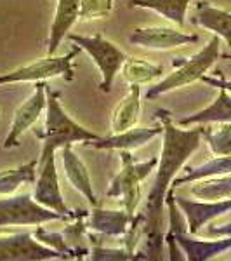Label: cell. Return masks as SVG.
Masks as SVG:
<instances>
[{
    "instance_id": "obj_9",
    "label": "cell",
    "mask_w": 231,
    "mask_h": 261,
    "mask_svg": "<svg viewBox=\"0 0 231 261\" xmlns=\"http://www.w3.org/2000/svg\"><path fill=\"white\" fill-rule=\"evenodd\" d=\"M68 259L54 247H49L33 239L32 233H7L0 235V261H49Z\"/></svg>"
},
{
    "instance_id": "obj_2",
    "label": "cell",
    "mask_w": 231,
    "mask_h": 261,
    "mask_svg": "<svg viewBox=\"0 0 231 261\" xmlns=\"http://www.w3.org/2000/svg\"><path fill=\"white\" fill-rule=\"evenodd\" d=\"M47 107H45V127L44 130H35V136L44 141V148L60 150L73 143H89L99 140V134L85 129L78 122H75L65 112L60 99V92L47 86Z\"/></svg>"
},
{
    "instance_id": "obj_11",
    "label": "cell",
    "mask_w": 231,
    "mask_h": 261,
    "mask_svg": "<svg viewBox=\"0 0 231 261\" xmlns=\"http://www.w3.org/2000/svg\"><path fill=\"white\" fill-rule=\"evenodd\" d=\"M45 89H47L45 81L37 82L33 94L26 101H23L21 107L16 110L14 119L11 122L9 133H7L6 141H4V148L9 150L12 146H18L21 136L40 119L42 112L47 107V92H45Z\"/></svg>"
},
{
    "instance_id": "obj_1",
    "label": "cell",
    "mask_w": 231,
    "mask_h": 261,
    "mask_svg": "<svg viewBox=\"0 0 231 261\" xmlns=\"http://www.w3.org/2000/svg\"><path fill=\"white\" fill-rule=\"evenodd\" d=\"M157 119L163 127V141L158 159L157 174L150 188L145 207V233L148 258L160 259L157 254H162V247L165 244L163 237V223H165V195L169 192L172 179L186 166L188 159L200 148L201 143V125L195 129H179L170 120V113L167 110H157Z\"/></svg>"
},
{
    "instance_id": "obj_19",
    "label": "cell",
    "mask_w": 231,
    "mask_h": 261,
    "mask_svg": "<svg viewBox=\"0 0 231 261\" xmlns=\"http://www.w3.org/2000/svg\"><path fill=\"white\" fill-rule=\"evenodd\" d=\"M134 216L129 214L125 209H122V211H108V209H101L96 205L91 213L89 226L98 233L108 235V237H124L131 228Z\"/></svg>"
},
{
    "instance_id": "obj_13",
    "label": "cell",
    "mask_w": 231,
    "mask_h": 261,
    "mask_svg": "<svg viewBox=\"0 0 231 261\" xmlns=\"http://www.w3.org/2000/svg\"><path fill=\"white\" fill-rule=\"evenodd\" d=\"M163 133V127H132L127 129L124 133H111L110 136H101L99 140L89 141L85 145L92 146L96 150H136L145 146L146 143H150L151 140H155L157 136H160Z\"/></svg>"
},
{
    "instance_id": "obj_14",
    "label": "cell",
    "mask_w": 231,
    "mask_h": 261,
    "mask_svg": "<svg viewBox=\"0 0 231 261\" xmlns=\"http://www.w3.org/2000/svg\"><path fill=\"white\" fill-rule=\"evenodd\" d=\"M63 155H61V161H63V171H65L66 179L70 181V185L75 188L82 197H85L87 202L96 207L98 205V199H96V193H94V187H92V179L91 174L87 171V166L83 164V161L77 155V151L73 150L71 145L63 146Z\"/></svg>"
},
{
    "instance_id": "obj_28",
    "label": "cell",
    "mask_w": 231,
    "mask_h": 261,
    "mask_svg": "<svg viewBox=\"0 0 231 261\" xmlns=\"http://www.w3.org/2000/svg\"><path fill=\"white\" fill-rule=\"evenodd\" d=\"M91 259H96V261H106V259H134L136 256L132 252H129L125 247L122 249H106V247H94L89 256Z\"/></svg>"
},
{
    "instance_id": "obj_10",
    "label": "cell",
    "mask_w": 231,
    "mask_h": 261,
    "mask_svg": "<svg viewBox=\"0 0 231 261\" xmlns=\"http://www.w3.org/2000/svg\"><path fill=\"white\" fill-rule=\"evenodd\" d=\"M129 42L132 45H139L150 50H172L184 45H191L198 42V35L181 32L172 27H145L134 28L129 35Z\"/></svg>"
},
{
    "instance_id": "obj_12",
    "label": "cell",
    "mask_w": 231,
    "mask_h": 261,
    "mask_svg": "<svg viewBox=\"0 0 231 261\" xmlns=\"http://www.w3.org/2000/svg\"><path fill=\"white\" fill-rule=\"evenodd\" d=\"M176 202L186 218L188 231L191 235H198L205 225L217 220L222 214L231 213V197L221 200H190L184 197H176Z\"/></svg>"
},
{
    "instance_id": "obj_23",
    "label": "cell",
    "mask_w": 231,
    "mask_h": 261,
    "mask_svg": "<svg viewBox=\"0 0 231 261\" xmlns=\"http://www.w3.org/2000/svg\"><path fill=\"white\" fill-rule=\"evenodd\" d=\"M191 195L198 200H221L231 197V174L211 176L193 183Z\"/></svg>"
},
{
    "instance_id": "obj_3",
    "label": "cell",
    "mask_w": 231,
    "mask_h": 261,
    "mask_svg": "<svg viewBox=\"0 0 231 261\" xmlns=\"http://www.w3.org/2000/svg\"><path fill=\"white\" fill-rule=\"evenodd\" d=\"M221 56V39L217 35L211 37V40L201 47L198 53L193 54L191 58L179 63H174L178 68L167 77H163L160 82L153 84L148 91H146L145 98L146 99H157L158 96L167 94L170 91L181 89L190 84L200 81L209 70L216 65V61Z\"/></svg>"
},
{
    "instance_id": "obj_25",
    "label": "cell",
    "mask_w": 231,
    "mask_h": 261,
    "mask_svg": "<svg viewBox=\"0 0 231 261\" xmlns=\"http://www.w3.org/2000/svg\"><path fill=\"white\" fill-rule=\"evenodd\" d=\"M201 140L207 141L209 148L216 157L231 155V122H222L217 127L201 125Z\"/></svg>"
},
{
    "instance_id": "obj_16",
    "label": "cell",
    "mask_w": 231,
    "mask_h": 261,
    "mask_svg": "<svg viewBox=\"0 0 231 261\" xmlns=\"http://www.w3.org/2000/svg\"><path fill=\"white\" fill-rule=\"evenodd\" d=\"M191 23L200 28L212 32L228 44L231 49V12L214 7L207 2H198L195 7V14L191 18Z\"/></svg>"
},
{
    "instance_id": "obj_17",
    "label": "cell",
    "mask_w": 231,
    "mask_h": 261,
    "mask_svg": "<svg viewBox=\"0 0 231 261\" xmlns=\"http://www.w3.org/2000/svg\"><path fill=\"white\" fill-rule=\"evenodd\" d=\"M141 117V87L139 84H131L129 92L115 107L111 115V133H124L137 125Z\"/></svg>"
},
{
    "instance_id": "obj_22",
    "label": "cell",
    "mask_w": 231,
    "mask_h": 261,
    "mask_svg": "<svg viewBox=\"0 0 231 261\" xmlns=\"http://www.w3.org/2000/svg\"><path fill=\"white\" fill-rule=\"evenodd\" d=\"M37 174H39V159L23 164V166L0 171V195H14L23 185L35 183Z\"/></svg>"
},
{
    "instance_id": "obj_5",
    "label": "cell",
    "mask_w": 231,
    "mask_h": 261,
    "mask_svg": "<svg viewBox=\"0 0 231 261\" xmlns=\"http://www.w3.org/2000/svg\"><path fill=\"white\" fill-rule=\"evenodd\" d=\"M68 40H71L75 45H78L82 50H85L89 54L91 60L94 61V65L101 71V91L110 92L113 82H115V77L120 73L122 66L127 60V54L119 45L104 39L103 35L87 37L77 35V33H68Z\"/></svg>"
},
{
    "instance_id": "obj_29",
    "label": "cell",
    "mask_w": 231,
    "mask_h": 261,
    "mask_svg": "<svg viewBox=\"0 0 231 261\" xmlns=\"http://www.w3.org/2000/svg\"><path fill=\"white\" fill-rule=\"evenodd\" d=\"M200 81L204 84H207V86H212V87H217V89H224V91L231 92V81L224 79L222 75L221 77H209V75H204Z\"/></svg>"
},
{
    "instance_id": "obj_26",
    "label": "cell",
    "mask_w": 231,
    "mask_h": 261,
    "mask_svg": "<svg viewBox=\"0 0 231 261\" xmlns=\"http://www.w3.org/2000/svg\"><path fill=\"white\" fill-rule=\"evenodd\" d=\"M113 9V0H82L80 2V21H92L106 18Z\"/></svg>"
},
{
    "instance_id": "obj_6",
    "label": "cell",
    "mask_w": 231,
    "mask_h": 261,
    "mask_svg": "<svg viewBox=\"0 0 231 261\" xmlns=\"http://www.w3.org/2000/svg\"><path fill=\"white\" fill-rule=\"evenodd\" d=\"M80 50L82 49L78 45H75L73 49L63 54V56L54 54V56H47L26 66L7 71V73H0V86L19 82H40L47 81V79H65V81L71 82L75 77L73 60L78 56Z\"/></svg>"
},
{
    "instance_id": "obj_18",
    "label": "cell",
    "mask_w": 231,
    "mask_h": 261,
    "mask_svg": "<svg viewBox=\"0 0 231 261\" xmlns=\"http://www.w3.org/2000/svg\"><path fill=\"white\" fill-rule=\"evenodd\" d=\"M222 122H231V92L219 89L217 98L209 107L201 108L200 112H195L191 115L181 119L179 120V127L222 124Z\"/></svg>"
},
{
    "instance_id": "obj_24",
    "label": "cell",
    "mask_w": 231,
    "mask_h": 261,
    "mask_svg": "<svg viewBox=\"0 0 231 261\" xmlns=\"http://www.w3.org/2000/svg\"><path fill=\"white\" fill-rule=\"evenodd\" d=\"M124 70V79L129 84H148L155 79L163 75L162 65H153V63L141 60V58H127L122 66Z\"/></svg>"
},
{
    "instance_id": "obj_15",
    "label": "cell",
    "mask_w": 231,
    "mask_h": 261,
    "mask_svg": "<svg viewBox=\"0 0 231 261\" xmlns=\"http://www.w3.org/2000/svg\"><path fill=\"white\" fill-rule=\"evenodd\" d=\"M82 0H57L54 19L50 24V33L47 40V56H54L61 42L68 37L73 24L78 21Z\"/></svg>"
},
{
    "instance_id": "obj_8",
    "label": "cell",
    "mask_w": 231,
    "mask_h": 261,
    "mask_svg": "<svg viewBox=\"0 0 231 261\" xmlns=\"http://www.w3.org/2000/svg\"><path fill=\"white\" fill-rule=\"evenodd\" d=\"M56 151L50 148H42L40 159H39V176L35 181V188H33V199L44 207H49L56 213L65 214L68 220H80V218L87 216L85 211L73 213L66 205L65 199H63L60 178H57L56 171V159H54Z\"/></svg>"
},
{
    "instance_id": "obj_31",
    "label": "cell",
    "mask_w": 231,
    "mask_h": 261,
    "mask_svg": "<svg viewBox=\"0 0 231 261\" xmlns=\"http://www.w3.org/2000/svg\"><path fill=\"white\" fill-rule=\"evenodd\" d=\"M224 60H231V54H224Z\"/></svg>"
},
{
    "instance_id": "obj_30",
    "label": "cell",
    "mask_w": 231,
    "mask_h": 261,
    "mask_svg": "<svg viewBox=\"0 0 231 261\" xmlns=\"http://www.w3.org/2000/svg\"><path fill=\"white\" fill-rule=\"evenodd\" d=\"M207 233L211 237H231V223L228 225H211Z\"/></svg>"
},
{
    "instance_id": "obj_4",
    "label": "cell",
    "mask_w": 231,
    "mask_h": 261,
    "mask_svg": "<svg viewBox=\"0 0 231 261\" xmlns=\"http://www.w3.org/2000/svg\"><path fill=\"white\" fill-rule=\"evenodd\" d=\"M120 164L122 167L119 174L111 179L106 197L108 199H119L122 207L134 216L141 200V183L155 171V167L158 166V159L153 157L150 161L137 162L131 151L122 150Z\"/></svg>"
},
{
    "instance_id": "obj_7",
    "label": "cell",
    "mask_w": 231,
    "mask_h": 261,
    "mask_svg": "<svg viewBox=\"0 0 231 261\" xmlns=\"http://www.w3.org/2000/svg\"><path fill=\"white\" fill-rule=\"evenodd\" d=\"M57 220L70 221L65 214L39 204L32 193L7 195V199H0V228L45 225Z\"/></svg>"
},
{
    "instance_id": "obj_27",
    "label": "cell",
    "mask_w": 231,
    "mask_h": 261,
    "mask_svg": "<svg viewBox=\"0 0 231 261\" xmlns=\"http://www.w3.org/2000/svg\"><path fill=\"white\" fill-rule=\"evenodd\" d=\"M37 237H39V241L42 244H45V246H49V247H54V249H57L60 252H63V254L68 256V258H71V254H73V249H70V247L66 246L65 239H63L60 233H50V231L39 228L37 230Z\"/></svg>"
},
{
    "instance_id": "obj_20",
    "label": "cell",
    "mask_w": 231,
    "mask_h": 261,
    "mask_svg": "<svg viewBox=\"0 0 231 261\" xmlns=\"http://www.w3.org/2000/svg\"><path fill=\"white\" fill-rule=\"evenodd\" d=\"M184 174L176 176L172 179L170 188H179L183 185L195 183L198 179L211 178V176H226L231 174V155H222V157H214L212 161H207L200 166H184Z\"/></svg>"
},
{
    "instance_id": "obj_21",
    "label": "cell",
    "mask_w": 231,
    "mask_h": 261,
    "mask_svg": "<svg viewBox=\"0 0 231 261\" xmlns=\"http://www.w3.org/2000/svg\"><path fill=\"white\" fill-rule=\"evenodd\" d=\"M190 4L191 0H129V7L155 11L162 18L178 24L179 28H183L184 23H186Z\"/></svg>"
}]
</instances>
